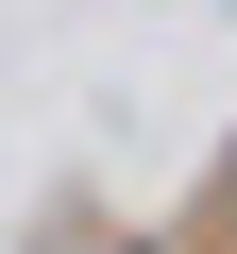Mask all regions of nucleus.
Instances as JSON below:
<instances>
[{"label":"nucleus","mask_w":237,"mask_h":254,"mask_svg":"<svg viewBox=\"0 0 237 254\" xmlns=\"http://www.w3.org/2000/svg\"><path fill=\"white\" fill-rule=\"evenodd\" d=\"M220 237H237V153H220Z\"/></svg>","instance_id":"obj_1"}]
</instances>
